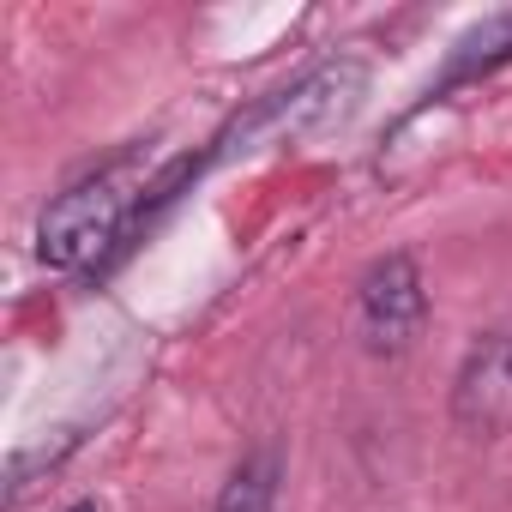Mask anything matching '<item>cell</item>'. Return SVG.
Listing matches in <instances>:
<instances>
[{
	"label": "cell",
	"instance_id": "6da1fadb",
	"mask_svg": "<svg viewBox=\"0 0 512 512\" xmlns=\"http://www.w3.org/2000/svg\"><path fill=\"white\" fill-rule=\"evenodd\" d=\"M121 223H127V187L115 175H91L55 193L49 211L37 217V260L49 272H79L121 235Z\"/></svg>",
	"mask_w": 512,
	"mask_h": 512
},
{
	"label": "cell",
	"instance_id": "7a4b0ae2",
	"mask_svg": "<svg viewBox=\"0 0 512 512\" xmlns=\"http://www.w3.org/2000/svg\"><path fill=\"white\" fill-rule=\"evenodd\" d=\"M356 320H362V344L374 356H404L422 338L428 320V290H422V266L410 253H386L374 260L356 284Z\"/></svg>",
	"mask_w": 512,
	"mask_h": 512
},
{
	"label": "cell",
	"instance_id": "3957f363",
	"mask_svg": "<svg viewBox=\"0 0 512 512\" xmlns=\"http://www.w3.org/2000/svg\"><path fill=\"white\" fill-rule=\"evenodd\" d=\"M452 422L470 440L512 434V332H482L452 380Z\"/></svg>",
	"mask_w": 512,
	"mask_h": 512
},
{
	"label": "cell",
	"instance_id": "277c9868",
	"mask_svg": "<svg viewBox=\"0 0 512 512\" xmlns=\"http://www.w3.org/2000/svg\"><path fill=\"white\" fill-rule=\"evenodd\" d=\"M356 91H362V67L356 61H332V67H320L314 79H302L278 103V121L284 127H326V121L356 109Z\"/></svg>",
	"mask_w": 512,
	"mask_h": 512
},
{
	"label": "cell",
	"instance_id": "5b68a950",
	"mask_svg": "<svg viewBox=\"0 0 512 512\" xmlns=\"http://www.w3.org/2000/svg\"><path fill=\"white\" fill-rule=\"evenodd\" d=\"M278 482H284V452L278 446H253L229 482L217 488L211 512H278Z\"/></svg>",
	"mask_w": 512,
	"mask_h": 512
},
{
	"label": "cell",
	"instance_id": "8992f818",
	"mask_svg": "<svg viewBox=\"0 0 512 512\" xmlns=\"http://www.w3.org/2000/svg\"><path fill=\"white\" fill-rule=\"evenodd\" d=\"M67 512H97V506H67Z\"/></svg>",
	"mask_w": 512,
	"mask_h": 512
}]
</instances>
